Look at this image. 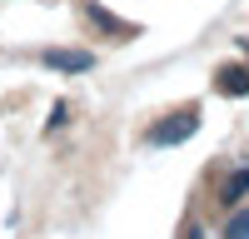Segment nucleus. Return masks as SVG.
<instances>
[{
	"instance_id": "2",
	"label": "nucleus",
	"mask_w": 249,
	"mask_h": 239,
	"mask_svg": "<svg viewBox=\"0 0 249 239\" xmlns=\"http://www.w3.org/2000/svg\"><path fill=\"white\" fill-rule=\"evenodd\" d=\"M40 60H45L50 70H65V75H80V70H90V65H95V55H90V50H45Z\"/></svg>"
},
{
	"instance_id": "6",
	"label": "nucleus",
	"mask_w": 249,
	"mask_h": 239,
	"mask_svg": "<svg viewBox=\"0 0 249 239\" xmlns=\"http://www.w3.org/2000/svg\"><path fill=\"white\" fill-rule=\"evenodd\" d=\"M224 234H249V209L230 214V224H224Z\"/></svg>"
},
{
	"instance_id": "5",
	"label": "nucleus",
	"mask_w": 249,
	"mask_h": 239,
	"mask_svg": "<svg viewBox=\"0 0 249 239\" xmlns=\"http://www.w3.org/2000/svg\"><path fill=\"white\" fill-rule=\"evenodd\" d=\"M85 20H90V25H100L105 35H124V30H130V25H120L110 10H100V5H90V10H85Z\"/></svg>"
},
{
	"instance_id": "4",
	"label": "nucleus",
	"mask_w": 249,
	"mask_h": 239,
	"mask_svg": "<svg viewBox=\"0 0 249 239\" xmlns=\"http://www.w3.org/2000/svg\"><path fill=\"white\" fill-rule=\"evenodd\" d=\"M214 80H219V90H224V95H234V100L249 95V70H239V65H224Z\"/></svg>"
},
{
	"instance_id": "1",
	"label": "nucleus",
	"mask_w": 249,
	"mask_h": 239,
	"mask_svg": "<svg viewBox=\"0 0 249 239\" xmlns=\"http://www.w3.org/2000/svg\"><path fill=\"white\" fill-rule=\"evenodd\" d=\"M195 130H199V115L195 110H179V115L160 120V125L150 130V145H179V139H190Z\"/></svg>"
},
{
	"instance_id": "3",
	"label": "nucleus",
	"mask_w": 249,
	"mask_h": 239,
	"mask_svg": "<svg viewBox=\"0 0 249 239\" xmlns=\"http://www.w3.org/2000/svg\"><path fill=\"white\" fill-rule=\"evenodd\" d=\"M249 194V170H234V174H224V185H219V205H239V199Z\"/></svg>"
}]
</instances>
